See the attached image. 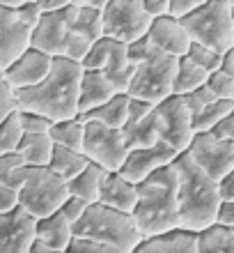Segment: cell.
I'll list each match as a JSON object with an SVG mask.
<instances>
[{"label": "cell", "instance_id": "6da1fadb", "mask_svg": "<svg viewBox=\"0 0 234 253\" xmlns=\"http://www.w3.org/2000/svg\"><path fill=\"white\" fill-rule=\"evenodd\" d=\"M83 67L55 58L53 67L39 85L14 92L19 113H37L51 122L78 118V83Z\"/></svg>", "mask_w": 234, "mask_h": 253}, {"label": "cell", "instance_id": "7a4b0ae2", "mask_svg": "<svg viewBox=\"0 0 234 253\" xmlns=\"http://www.w3.org/2000/svg\"><path fill=\"white\" fill-rule=\"evenodd\" d=\"M177 184L179 182L172 164L159 168L147 180L135 184V207L131 219L142 240L179 230Z\"/></svg>", "mask_w": 234, "mask_h": 253}, {"label": "cell", "instance_id": "3957f363", "mask_svg": "<svg viewBox=\"0 0 234 253\" xmlns=\"http://www.w3.org/2000/svg\"><path fill=\"white\" fill-rule=\"evenodd\" d=\"M177 173V210H179V230L184 233H200L204 228L214 226L216 210H218V193L216 182L209 180L186 152L177 154L172 161Z\"/></svg>", "mask_w": 234, "mask_h": 253}, {"label": "cell", "instance_id": "277c9868", "mask_svg": "<svg viewBox=\"0 0 234 253\" xmlns=\"http://www.w3.org/2000/svg\"><path fill=\"white\" fill-rule=\"evenodd\" d=\"M5 187L16 193V207L30 214L34 221L55 214L69 196L67 182L53 175L48 168L23 166L5 182Z\"/></svg>", "mask_w": 234, "mask_h": 253}, {"label": "cell", "instance_id": "5b68a950", "mask_svg": "<svg viewBox=\"0 0 234 253\" xmlns=\"http://www.w3.org/2000/svg\"><path fill=\"white\" fill-rule=\"evenodd\" d=\"M179 26L191 44L211 48L218 55L228 53L234 48V0H202Z\"/></svg>", "mask_w": 234, "mask_h": 253}, {"label": "cell", "instance_id": "8992f818", "mask_svg": "<svg viewBox=\"0 0 234 253\" xmlns=\"http://www.w3.org/2000/svg\"><path fill=\"white\" fill-rule=\"evenodd\" d=\"M74 237L92 240L108 244L113 249H120L122 253H134L142 242L134 219L129 214L115 212L103 205H90L85 214L71 226Z\"/></svg>", "mask_w": 234, "mask_h": 253}, {"label": "cell", "instance_id": "52a82bcc", "mask_svg": "<svg viewBox=\"0 0 234 253\" xmlns=\"http://www.w3.org/2000/svg\"><path fill=\"white\" fill-rule=\"evenodd\" d=\"M65 9H60V12H55V14H44L37 21V26L30 33V48L46 53L53 60L55 58H62V60H71L80 65V60L85 58L90 44L83 37H78V35H74L69 30L67 12Z\"/></svg>", "mask_w": 234, "mask_h": 253}, {"label": "cell", "instance_id": "ba28073f", "mask_svg": "<svg viewBox=\"0 0 234 253\" xmlns=\"http://www.w3.org/2000/svg\"><path fill=\"white\" fill-rule=\"evenodd\" d=\"M177 60L172 55H166L161 51H154L135 65V72L131 76V83L127 87V97L135 101H145V104H161L167 97H172V81L177 72Z\"/></svg>", "mask_w": 234, "mask_h": 253}, {"label": "cell", "instance_id": "9c48e42d", "mask_svg": "<svg viewBox=\"0 0 234 253\" xmlns=\"http://www.w3.org/2000/svg\"><path fill=\"white\" fill-rule=\"evenodd\" d=\"M152 19L142 12L140 0H106L101 9V35L117 44H131L147 37Z\"/></svg>", "mask_w": 234, "mask_h": 253}, {"label": "cell", "instance_id": "30bf717a", "mask_svg": "<svg viewBox=\"0 0 234 253\" xmlns=\"http://www.w3.org/2000/svg\"><path fill=\"white\" fill-rule=\"evenodd\" d=\"M129 147L122 138V131L108 129L97 122H85V136H83V157L87 164L99 166L106 173H117L127 159Z\"/></svg>", "mask_w": 234, "mask_h": 253}, {"label": "cell", "instance_id": "8fae6325", "mask_svg": "<svg viewBox=\"0 0 234 253\" xmlns=\"http://www.w3.org/2000/svg\"><path fill=\"white\" fill-rule=\"evenodd\" d=\"M186 154L214 182L234 173V143L216 140L209 133H195L191 145L186 147Z\"/></svg>", "mask_w": 234, "mask_h": 253}, {"label": "cell", "instance_id": "7c38bea8", "mask_svg": "<svg viewBox=\"0 0 234 253\" xmlns=\"http://www.w3.org/2000/svg\"><path fill=\"white\" fill-rule=\"evenodd\" d=\"M156 131L159 143H166L177 154L186 152L193 140L191 129V113L186 111L181 97H167L166 101L156 104Z\"/></svg>", "mask_w": 234, "mask_h": 253}, {"label": "cell", "instance_id": "4fadbf2b", "mask_svg": "<svg viewBox=\"0 0 234 253\" xmlns=\"http://www.w3.org/2000/svg\"><path fill=\"white\" fill-rule=\"evenodd\" d=\"M177 159V152L172 147H167L166 143H156L152 147H138V150H129L127 159L122 164L117 173L131 184H140L142 180H147L152 173H156L159 168L170 166Z\"/></svg>", "mask_w": 234, "mask_h": 253}, {"label": "cell", "instance_id": "5bb4252c", "mask_svg": "<svg viewBox=\"0 0 234 253\" xmlns=\"http://www.w3.org/2000/svg\"><path fill=\"white\" fill-rule=\"evenodd\" d=\"M16 2L0 0V72H5L23 51L30 48V30L14 12Z\"/></svg>", "mask_w": 234, "mask_h": 253}, {"label": "cell", "instance_id": "9a60e30c", "mask_svg": "<svg viewBox=\"0 0 234 253\" xmlns=\"http://www.w3.org/2000/svg\"><path fill=\"white\" fill-rule=\"evenodd\" d=\"M122 138L129 150L138 147H152L159 143V131H156V106L145 104V101L129 99L127 122L120 129Z\"/></svg>", "mask_w": 234, "mask_h": 253}, {"label": "cell", "instance_id": "2e32d148", "mask_svg": "<svg viewBox=\"0 0 234 253\" xmlns=\"http://www.w3.org/2000/svg\"><path fill=\"white\" fill-rule=\"evenodd\" d=\"M51 67H53V58H48L41 51L28 48V51H23L12 65L7 67L5 72L0 74H2L7 85L12 87L14 92H19V90H28V87L39 85L41 81L48 76Z\"/></svg>", "mask_w": 234, "mask_h": 253}, {"label": "cell", "instance_id": "e0dca14e", "mask_svg": "<svg viewBox=\"0 0 234 253\" xmlns=\"http://www.w3.org/2000/svg\"><path fill=\"white\" fill-rule=\"evenodd\" d=\"M37 221L21 207L0 212V253H30Z\"/></svg>", "mask_w": 234, "mask_h": 253}, {"label": "cell", "instance_id": "ac0fdd59", "mask_svg": "<svg viewBox=\"0 0 234 253\" xmlns=\"http://www.w3.org/2000/svg\"><path fill=\"white\" fill-rule=\"evenodd\" d=\"M147 40L154 51H161L172 58H184L191 46V40L186 37L184 28L179 26V21L163 16V19L152 21V26L147 30Z\"/></svg>", "mask_w": 234, "mask_h": 253}, {"label": "cell", "instance_id": "d6986e66", "mask_svg": "<svg viewBox=\"0 0 234 253\" xmlns=\"http://www.w3.org/2000/svg\"><path fill=\"white\" fill-rule=\"evenodd\" d=\"M97 205H103L108 210L131 216L135 207V184L127 182L120 173H106L103 180H101L99 203Z\"/></svg>", "mask_w": 234, "mask_h": 253}, {"label": "cell", "instance_id": "ffe728a7", "mask_svg": "<svg viewBox=\"0 0 234 253\" xmlns=\"http://www.w3.org/2000/svg\"><path fill=\"white\" fill-rule=\"evenodd\" d=\"M115 97V90L106 81V76L94 69H83L78 83V115L90 113L94 108L103 106L108 99Z\"/></svg>", "mask_w": 234, "mask_h": 253}, {"label": "cell", "instance_id": "44dd1931", "mask_svg": "<svg viewBox=\"0 0 234 253\" xmlns=\"http://www.w3.org/2000/svg\"><path fill=\"white\" fill-rule=\"evenodd\" d=\"M74 233H71V223H69L60 212L44 216L34 223V242L41 247L51 249V251H60L65 253L71 242Z\"/></svg>", "mask_w": 234, "mask_h": 253}, {"label": "cell", "instance_id": "7402d4cb", "mask_svg": "<svg viewBox=\"0 0 234 253\" xmlns=\"http://www.w3.org/2000/svg\"><path fill=\"white\" fill-rule=\"evenodd\" d=\"M103 175H106V170H101L94 164H87L74 180L67 182V193L83 200V203H87V205H97L99 203V189H101Z\"/></svg>", "mask_w": 234, "mask_h": 253}, {"label": "cell", "instance_id": "603a6c76", "mask_svg": "<svg viewBox=\"0 0 234 253\" xmlns=\"http://www.w3.org/2000/svg\"><path fill=\"white\" fill-rule=\"evenodd\" d=\"M138 253H195V235L174 230L159 237L142 240L135 249Z\"/></svg>", "mask_w": 234, "mask_h": 253}, {"label": "cell", "instance_id": "cb8c5ba5", "mask_svg": "<svg viewBox=\"0 0 234 253\" xmlns=\"http://www.w3.org/2000/svg\"><path fill=\"white\" fill-rule=\"evenodd\" d=\"M127 113H129V97L127 94H115L113 99H108L103 106L94 108L90 113L78 115L83 122H97L103 125L108 129H117L120 131L124 122H127Z\"/></svg>", "mask_w": 234, "mask_h": 253}, {"label": "cell", "instance_id": "d4e9b609", "mask_svg": "<svg viewBox=\"0 0 234 253\" xmlns=\"http://www.w3.org/2000/svg\"><path fill=\"white\" fill-rule=\"evenodd\" d=\"M83 136H85V122L80 118H71V120L53 122L48 129V138L58 147H67L71 152L83 154Z\"/></svg>", "mask_w": 234, "mask_h": 253}, {"label": "cell", "instance_id": "484cf974", "mask_svg": "<svg viewBox=\"0 0 234 253\" xmlns=\"http://www.w3.org/2000/svg\"><path fill=\"white\" fill-rule=\"evenodd\" d=\"M195 253H234V228L209 226L195 233Z\"/></svg>", "mask_w": 234, "mask_h": 253}, {"label": "cell", "instance_id": "4316f807", "mask_svg": "<svg viewBox=\"0 0 234 253\" xmlns=\"http://www.w3.org/2000/svg\"><path fill=\"white\" fill-rule=\"evenodd\" d=\"M16 152L23 157L26 166L46 168L48 161H51V152H53V143H51L48 136H28V133H23Z\"/></svg>", "mask_w": 234, "mask_h": 253}, {"label": "cell", "instance_id": "83f0119b", "mask_svg": "<svg viewBox=\"0 0 234 253\" xmlns=\"http://www.w3.org/2000/svg\"><path fill=\"white\" fill-rule=\"evenodd\" d=\"M87 166V159L80 152H71L67 147H58L53 145V152H51V161H48V170L53 175H58L60 180L69 182L74 180L76 175Z\"/></svg>", "mask_w": 234, "mask_h": 253}, {"label": "cell", "instance_id": "f1b7e54d", "mask_svg": "<svg viewBox=\"0 0 234 253\" xmlns=\"http://www.w3.org/2000/svg\"><path fill=\"white\" fill-rule=\"evenodd\" d=\"M207 76L202 69L188 62L186 58L177 60V72H174V81H172V97H184V94L195 92L198 87H202L207 83Z\"/></svg>", "mask_w": 234, "mask_h": 253}, {"label": "cell", "instance_id": "f546056e", "mask_svg": "<svg viewBox=\"0 0 234 253\" xmlns=\"http://www.w3.org/2000/svg\"><path fill=\"white\" fill-rule=\"evenodd\" d=\"M234 113V101H214L204 106L198 115L191 118V129H193V136L195 133H207L211 126L216 125L218 120H223L225 115Z\"/></svg>", "mask_w": 234, "mask_h": 253}, {"label": "cell", "instance_id": "4dcf8cb0", "mask_svg": "<svg viewBox=\"0 0 234 253\" xmlns=\"http://www.w3.org/2000/svg\"><path fill=\"white\" fill-rule=\"evenodd\" d=\"M23 136L19 125V111L12 115H7L5 120L0 122V154L14 152L19 147V140Z\"/></svg>", "mask_w": 234, "mask_h": 253}, {"label": "cell", "instance_id": "1f68e13d", "mask_svg": "<svg viewBox=\"0 0 234 253\" xmlns=\"http://www.w3.org/2000/svg\"><path fill=\"white\" fill-rule=\"evenodd\" d=\"M184 58H186L188 62H193V65L198 67V69H202L204 74H214L216 69H218V65H221V55L216 53V51H211V48L200 46V44H191Z\"/></svg>", "mask_w": 234, "mask_h": 253}, {"label": "cell", "instance_id": "d6a6232c", "mask_svg": "<svg viewBox=\"0 0 234 253\" xmlns=\"http://www.w3.org/2000/svg\"><path fill=\"white\" fill-rule=\"evenodd\" d=\"M204 85L209 87V92L214 94L218 101H234V79L232 76H225L216 69L214 74L207 76V83Z\"/></svg>", "mask_w": 234, "mask_h": 253}, {"label": "cell", "instance_id": "836d02e7", "mask_svg": "<svg viewBox=\"0 0 234 253\" xmlns=\"http://www.w3.org/2000/svg\"><path fill=\"white\" fill-rule=\"evenodd\" d=\"M19 125L21 131L28 133V136H48V129L53 122L37 113H19Z\"/></svg>", "mask_w": 234, "mask_h": 253}, {"label": "cell", "instance_id": "e575fe53", "mask_svg": "<svg viewBox=\"0 0 234 253\" xmlns=\"http://www.w3.org/2000/svg\"><path fill=\"white\" fill-rule=\"evenodd\" d=\"M65 253H122L120 249H113L108 244L101 242H92V240H83V237H71L69 247Z\"/></svg>", "mask_w": 234, "mask_h": 253}, {"label": "cell", "instance_id": "d590c367", "mask_svg": "<svg viewBox=\"0 0 234 253\" xmlns=\"http://www.w3.org/2000/svg\"><path fill=\"white\" fill-rule=\"evenodd\" d=\"M23 166H26V161H23V157H21L16 150H14V152H7V154H0V182L5 184V182L9 180L16 170H21Z\"/></svg>", "mask_w": 234, "mask_h": 253}, {"label": "cell", "instance_id": "8d00e7d4", "mask_svg": "<svg viewBox=\"0 0 234 253\" xmlns=\"http://www.w3.org/2000/svg\"><path fill=\"white\" fill-rule=\"evenodd\" d=\"M202 0H167V16L174 21L186 19L188 14H193L200 7Z\"/></svg>", "mask_w": 234, "mask_h": 253}, {"label": "cell", "instance_id": "74e56055", "mask_svg": "<svg viewBox=\"0 0 234 253\" xmlns=\"http://www.w3.org/2000/svg\"><path fill=\"white\" fill-rule=\"evenodd\" d=\"M87 207H90L87 203H83V200L74 198V196H67V200H65V203L60 205V210H58V212H60L62 216H65V219H67L69 223H71V226H74L76 221H78L80 216L85 214Z\"/></svg>", "mask_w": 234, "mask_h": 253}, {"label": "cell", "instance_id": "f35d334b", "mask_svg": "<svg viewBox=\"0 0 234 253\" xmlns=\"http://www.w3.org/2000/svg\"><path fill=\"white\" fill-rule=\"evenodd\" d=\"M209 136L216 140H228V143H234V113L225 115L223 120H218L211 129H209Z\"/></svg>", "mask_w": 234, "mask_h": 253}, {"label": "cell", "instance_id": "ab89813d", "mask_svg": "<svg viewBox=\"0 0 234 253\" xmlns=\"http://www.w3.org/2000/svg\"><path fill=\"white\" fill-rule=\"evenodd\" d=\"M124 48H127V60L131 62V65H140V62L152 53V44H149L147 37H142V40H138V42H131V44H127Z\"/></svg>", "mask_w": 234, "mask_h": 253}, {"label": "cell", "instance_id": "60d3db41", "mask_svg": "<svg viewBox=\"0 0 234 253\" xmlns=\"http://www.w3.org/2000/svg\"><path fill=\"white\" fill-rule=\"evenodd\" d=\"M16 113V101H14V90L5 83L2 74H0V122L5 120L7 115Z\"/></svg>", "mask_w": 234, "mask_h": 253}, {"label": "cell", "instance_id": "b9f144b4", "mask_svg": "<svg viewBox=\"0 0 234 253\" xmlns=\"http://www.w3.org/2000/svg\"><path fill=\"white\" fill-rule=\"evenodd\" d=\"M214 226L234 228V200H221V203H218Z\"/></svg>", "mask_w": 234, "mask_h": 253}, {"label": "cell", "instance_id": "7bdbcfd3", "mask_svg": "<svg viewBox=\"0 0 234 253\" xmlns=\"http://www.w3.org/2000/svg\"><path fill=\"white\" fill-rule=\"evenodd\" d=\"M140 7L152 21L167 16V0H140Z\"/></svg>", "mask_w": 234, "mask_h": 253}, {"label": "cell", "instance_id": "ee69618b", "mask_svg": "<svg viewBox=\"0 0 234 253\" xmlns=\"http://www.w3.org/2000/svg\"><path fill=\"white\" fill-rule=\"evenodd\" d=\"M216 193L221 200H234V173L225 175L216 182Z\"/></svg>", "mask_w": 234, "mask_h": 253}, {"label": "cell", "instance_id": "f6af8a7d", "mask_svg": "<svg viewBox=\"0 0 234 253\" xmlns=\"http://www.w3.org/2000/svg\"><path fill=\"white\" fill-rule=\"evenodd\" d=\"M34 2H37V9H39L41 16H44V14L60 12V9H65V7L69 5V0H34Z\"/></svg>", "mask_w": 234, "mask_h": 253}, {"label": "cell", "instance_id": "bcb514c9", "mask_svg": "<svg viewBox=\"0 0 234 253\" xmlns=\"http://www.w3.org/2000/svg\"><path fill=\"white\" fill-rule=\"evenodd\" d=\"M16 207V193L0 182V212H9Z\"/></svg>", "mask_w": 234, "mask_h": 253}, {"label": "cell", "instance_id": "7dc6e473", "mask_svg": "<svg viewBox=\"0 0 234 253\" xmlns=\"http://www.w3.org/2000/svg\"><path fill=\"white\" fill-rule=\"evenodd\" d=\"M218 72L225 74V76H232L234 79V48L228 53L221 55V65H218Z\"/></svg>", "mask_w": 234, "mask_h": 253}, {"label": "cell", "instance_id": "c3c4849f", "mask_svg": "<svg viewBox=\"0 0 234 253\" xmlns=\"http://www.w3.org/2000/svg\"><path fill=\"white\" fill-rule=\"evenodd\" d=\"M195 97H198V99L202 101V106H209V104H214V101H218V99L214 97V94L209 92V87H207V85L198 87V90H195Z\"/></svg>", "mask_w": 234, "mask_h": 253}, {"label": "cell", "instance_id": "681fc988", "mask_svg": "<svg viewBox=\"0 0 234 253\" xmlns=\"http://www.w3.org/2000/svg\"><path fill=\"white\" fill-rule=\"evenodd\" d=\"M30 253H60V251H51V249L41 247V244H37V242H34L33 249H30Z\"/></svg>", "mask_w": 234, "mask_h": 253}, {"label": "cell", "instance_id": "f907efd6", "mask_svg": "<svg viewBox=\"0 0 234 253\" xmlns=\"http://www.w3.org/2000/svg\"><path fill=\"white\" fill-rule=\"evenodd\" d=\"M134 253H138V251H134Z\"/></svg>", "mask_w": 234, "mask_h": 253}]
</instances>
